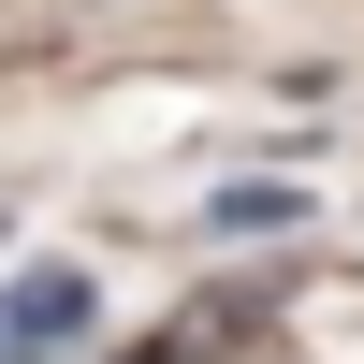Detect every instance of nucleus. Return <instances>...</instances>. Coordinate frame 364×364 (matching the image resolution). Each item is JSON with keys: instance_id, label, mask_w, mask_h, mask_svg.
Returning a JSON list of instances; mask_svg holds the SVG:
<instances>
[{"instance_id": "nucleus-1", "label": "nucleus", "mask_w": 364, "mask_h": 364, "mask_svg": "<svg viewBox=\"0 0 364 364\" xmlns=\"http://www.w3.org/2000/svg\"><path fill=\"white\" fill-rule=\"evenodd\" d=\"M87 321H102V291H87L73 262H29V277L0 291V364H58Z\"/></svg>"}, {"instance_id": "nucleus-2", "label": "nucleus", "mask_w": 364, "mask_h": 364, "mask_svg": "<svg viewBox=\"0 0 364 364\" xmlns=\"http://www.w3.org/2000/svg\"><path fill=\"white\" fill-rule=\"evenodd\" d=\"M291 219H306V204H291L277 175H248V190H219V233H291Z\"/></svg>"}]
</instances>
